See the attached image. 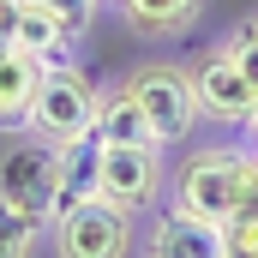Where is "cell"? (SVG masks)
Wrapping results in <instances>:
<instances>
[{
    "label": "cell",
    "instance_id": "1",
    "mask_svg": "<svg viewBox=\"0 0 258 258\" xmlns=\"http://www.w3.org/2000/svg\"><path fill=\"white\" fill-rule=\"evenodd\" d=\"M96 114H102V90H96V78H90L84 66L48 60L42 78H36V96H30L24 126L36 132L42 144H66V138L96 132Z\"/></svg>",
    "mask_w": 258,
    "mask_h": 258
},
{
    "label": "cell",
    "instance_id": "2",
    "mask_svg": "<svg viewBox=\"0 0 258 258\" xmlns=\"http://www.w3.org/2000/svg\"><path fill=\"white\" fill-rule=\"evenodd\" d=\"M120 90H126L132 102L150 114V126H156V138H162V144H186V138H192V126L204 120V114H198V96H192V78H186V66H174V60L138 66Z\"/></svg>",
    "mask_w": 258,
    "mask_h": 258
},
{
    "label": "cell",
    "instance_id": "3",
    "mask_svg": "<svg viewBox=\"0 0 258 258\" xmlns=\"http://www.w3.org/2000/svg\"><path fill=\"white\" fill-rule=\"evenodd\" d=\"M240 168H246V150L234 144H210V150H192L174 174V204L192 210L204 222H222L234 216V192H240Z\"/></svg>",
    "mask_w": 258,
    "mask_h": 258
},
{
    "label": "cell",
    "instance_id": "4",
    "mask_svg": "<svg viewBox=\"0 0 258 258\" xmlns=\"http://www.w3.org/2000/svg\"><path fill=\"white\" fill-rule=\"evenodd\" d=\"M54 258H132V210L114 198H90L54 216Z\"/></svg>",
    "mask_w": 258,
    "mask_h": 258
},
{
    "label": "cell",
    "instance_id": "5",
    "mask_svg": "<svg viewBox=\"0 0 258 258\" xmlns=\"http://www.w3.org/2000/svg\"><path fill=\"white\" fill-rule=\"evenodd\" d=\"M186 78H192L198 114L216 120V126H246V114L258 108V84L240 72V60H234L222 42L204 48L198 60H186Z\"/></svg>",
    "mask_w": 258,
    "mask_h": 258
},
{
    "label": "cell",
    "instance_id": "6",
    "mask_svg": "<svg viewBox=\"0 0 258 258\" xmlns=\"http://www.w3.org/2000/svg\"><path fill=\"white\" fill-rule=\"evenodd\" d=\"M0 204L36 216L42 228L54 222V144H42L30 132L24 144H12L0 156Z\"/></svg>",
    "mask_w": 258,
    "mask_h": 258
},
{
    "label": "cell",
    "instance_id": "7",
    "mask_svg": "<svg viewBox=\"0 0 258 258\" xmlns=\"http://www.w3.org/2000/svg\"><path fill=\"white\" fill-rule=\"evenodd\" d=\"M144 258H228V228L168 204V210H156V222L144 234Z\"/></svg>",
    "mask_w": 258,
    "mask_h": 258
},
{
    "label": "cell",
    "instance_id": "8",
    "mask_svg": "<svg viewBox=\"0 0 258 258\" xmlns=\"http://www.w3.org/2000/svg\"><path fill=\"white\" fill-rule=\"evenodd\" d=\"M162 192V150H132V144H102V198L126 204L132 216Z\"/></svg>",
    "mask_w": 258,
    "mask_h": 258
},
{
    "label": "cell",
    "instance_id": "9",
    "mask_svg": "<svg viewBox=\"0 0 258 258\" xmlns=\"http://www.w3.org/2000/svg\"><path fill=\"white\" fill-rule=\"evenodd\" d=\"M90 198H102V138L96 132L54 144V216L90 204Z\"/></svg>",
    "mask_w": 258,
    "mask_h": 258
},
{
    "label": "cell",
    "instance_id": "10",
    "mask_svg": "<svg viewBox=\"0 0 258 258\" xmlns=\"http://www.w3.org/2000/svg\"><path fill=\"white\" fill-rule=\"evenodd\" d=\"M42 66H48L42 54H30V48H18V42H0V126H24Z\"/></svg>",
    "mask_w": 258,
    "mask_h": 258
},
{
    "label": "cell",
    "instance_id": "11",
    "mask_svg": "<svg viewBox=\"0 0 258 258\" xmlns=\"http://www.w3.org/2000/svg\"><path fill=\"white\" fill-rule=\"evenodd\" d=\"M204 6L210 0H120V18H126V30L138 36H186L198 18H204Z\"/></svg>",
    "mask_w": 258,
    "mask_h": 258
},
{
    "label": "cell",
    "instance_id": "12",
    "mask_svg": "<svg viewBox=\"0 0 258 258\" xmlns=\"http://www.w3.org/2000/svg\"><path fill=\"white\" fill-rule=\"evenodd\" d=\"M96 138L102 144H132V150H162V138L150 126V114L132 102L126 90H114V96H102V114H96Z\"/></svg>",
    "mask_w": 258,
    "mask_h": 258
},
{
    "label": "cell",
    "instance_id": "13",
    "mask_svg": "<svg viewBox=\"0 0 258 258\" xmlns=\"http://www.w3.org/2000/svg\"><path fill=\"white\" fill-rule=\"evenodd\" d=\"M12 42L30 48V54H42V60H60V48L72 42V36H66V24L42 6V0H24V6H18V30H12Z\"/></svg>",
    "mask_w": 258,
    "mask_h": 258
},
{
    "label": "cell",
    "instance_id": "14",
    "mask_svg": "<svg viewBox=\"0 0 258 258\" xmlns=\"http://www.w3.org/2000/svg\"><path fill=\"white\" fill-rule=\"evenodd\" d=\"M36 240H42V222L12 210V204H0V258H30Z\"/></svg>",
    "mask_w": 258,
    "mask_h": 258
},
{
    "label": "cell",
    "instance_id": "15",
    "mask_svg": "<svg viewBox=\"0 0 258 258\" xmlns=\"http://www.w3.org/2000/svg\"><path fill=\"white\" fill-rule=\"evenodd\" d=\"M42 6H48V12L60 18V24H66V36L78 42V36H84V30L96 24V6H102V0H42Z\"/></svg>",
    "mask_w": 258,
    "mask_h": 258
},
{
    "label": "cell",
    "instance_id": "16",
    "mask_svg": "<svg viewBox=\"0 0 258 258\" xmlns=\"http://www.w3.org/2000/svg\"><path fill=\"white\" fill-rule=\"evenodd\" d=\"M222 48H228V54L240 60V72H246V78H252V84H258V24H252V18H246V24H234Z\"/></svg>",
    "mask_w": 258,
    "mask_h": 258
},
{
    "label": "cell",
    "instance_id": "17",
    "mask_svg": "<svg viewBox=\"0 0 258 258\" xmlns=\"http://www.w3.org/2000/svg\"><path fill=\"white\" fill-rule=\"evenodd\" d=\"M228 258H258V216H234L228 222Z\"/></svg>",
    "mask_w": 258,
    "mask_h": 258
},
{
    "label": "cell",
    "instance_id": "18",
    "mask_svg": "<svg viewBox=\"0 0 258 258\" xmlns=\"http://www.w3.org/2000/svg\"><path fill=\"white\" fill-rule=\"evenodd\" d=\"M234 216H258V162L246 150V168H240V192H234ZM228 216V222H234Z\"/></svg>",
    "mask_w": 258,
    "mask_h": 258
},
{
    "label": "cell",
    "instance_id": "19",
    "mask_svg": "<svg viewBox=\"0 0 258 258\" xmlns=\"http://www.w3.org/2000/svg\"><path fill=\"white\" fill-rule=\"evenodd\" d=\"M18 6L24 0H0V42H12V30H18Z\"/></svg>",
    "mask_w": 258,
    "mask_h": 258
},
{
    "label": "cell",
    "instance_id": "20",
    "mask_svg": "<svg viewBox=\"0 0 258 258\" xmlns=\"http://www.w3.org/2000/svg\"><path fill=\"white\" fill-rule=\"evenodd\" d=\"M246 132H252V144H258V108H252V114H246Z\"/></svg>",
    "mask_w": 258,
    "mask_h": 258
},
{
    "label": "cell",
    "instance_id": "21",
    "mask_svg": "<svg viewBox=\"0 0 258 258\" xmlns=\"http://www.w3.org/2000/svg\"><path fill=\"white\" fill-rule=\"evenodd\" d=\"M252 162H258V144H252Z\"/></svg>",
    "mask_w": 258,
    "mask_h": 258
},
{
    "label": "cell",
    "instance_id": "22",
    "mask_svg": "<svg viewBox=\"0 0 258 258\" xmlns=\"http://www.w3.org/2000/svg\"><path fill=\"white\" fill-rule=\"evenodd\" d=\"M252 24H258V12H252Z\"/></svg>",
    "mask_w": 258,
    "mask_h": 258
}]
</instances>
